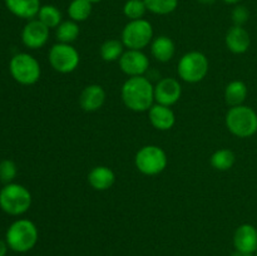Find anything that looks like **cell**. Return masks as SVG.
I'll return each instance as SVG.
<instances>
[{"mask_svg":"<svg viewBox=\"0 0 257 256\" xmlns=\"http://www.w3.org/2000/svg\"><path fill=\"white\" fill-rule=\"evenodd\" d=\"M120 97L128 109L146 112L155 104V85L145 75L131 77L123 83Z\"/></svg>","mask_w":257,"mask_h":256,"instance_id":"6da1fadb","label":"cell"},{"mask_svg":"<svg viewBox=\"0 0 257 256\" xmlns=\"http://www.w3.org/2000/svg\"><path fill=\"white\" fill-rule=\"evenodd\" d=\"M39 238V231L35 223L28 218L14 221L7 230L5 241L10 250L24 253L34 248Z\"/></svg>","mask_w":257,"mask_h":256,"instance_id":"7a4b0ae2","label":"cell"},{"mask_svg":"<svg viewBox=\"0 0 257 256\" xmlns=\"http://www.w3.org/2000/svg\"><path fill=\"white\" fill-rule=\"evenodd\" d=\"M227 130L238 138L252 137L257 132V113L245 104L231 107L226 113Z\"/></svg>","mask_w":257,"mask_h":256,"instance_id":"3957f363","label":"cell"},{"mask_svg":"<svg viewBox=\"0 0 257 256\" xmlns=\"http://www.w3.org/2000/svg\"><path fill=\"white\" fill-rule=\"evenodd\" d=\"M32 193L19 183H8L0 190V208L10 216H20L32 206Z\"/></svg>","mask_w":257,"mask_h":256,"instance_id":"277c9868","label":"cell"},{"mask_svg":"<svg viewBox=\"0 0 257 256\" xmlns=\"http://www.w3.org/2000/svg\"><path fill=\"white\" fill-rule=\"evenodd\" d=\"M210 69V62L203 53L193 50L181 57L177 65L178 77L186 83H198L205 79Z\"/></svg>","mask_w":257,"mask_h":256,"instance_id":"5b68a950","label":"cell"},{"mask_svg":"<svg viewBox=\"0 0 257 256\" xmlns=\"http://www.w3.org/2000/svg\"><path fill=\"white\" fill-rule=\"evenodd\" d=\"M9 70L15 82L22 85H33L40 79V64L33 55L18 53L10 59Z\"/></svg>","mask_w":257,"mask_h":256,"instance_id":"8992f818","label":"cell"},{"mask_svg":"<svg viewBox=\"0 0 257 256\" xmlns=\"http://www.w3.org/2000/svg\"><path fill=\"white\" fill-rule=\"evenodd\" d=\"M168 163L165 151L156 145H148L140 148L135 156V165L142 175L156 176L166 170Z\"/></svg>","mask_w":257,"mask_h":256,"instance_id":"52a82bcc","label":"cell"},{"mask_svg":"<svg viewBox=\"0 0 257 256\" xmlns=\"http://www.w3.org/2000/svg\"><path fill=\"white\" fill-rule=\"evenodd\" d=\"M120 40L127 49L143 50L153 40L152 24L146 19L130 20L123 28Z\"/></svg>","mask_w":257,"mask_h":256,"instance_id":"ba28073f","label":"cell"},{"mask_svg":"<svg viewBox=\"0 0 257 256\" xmlns=\"http://www.w3.org/2000/svg\"><path fill=\"white\" fill-rule=\"evenodd\" d=\"M48 59L53 69L62 74L74 72L80 62L78 50L72 44L65 43H57L53 45L48 54Z\"/></svg>","mask_w":257,"mask_h":256,"instance_id":"9c48e42d","label":"cell"},{"mask_svg":"<svg viewBox=\"0 0 257 256\" xmlns=\"http://www.w3.org/2000/svg\"><path fill=\"white\" fill-rule=\"evenodd\" d=\"M119 68L128 77H142L148 72L150 59L143 50L127 49L118 60Z\"/></svg>","mask_w":257,"mask_h":256,"instance_id":"30bf717a","label":"cell"},{"mask_svg":"<svg viewBox=\"0 0 257 256\" xmlns=\"http://www.w3.org/2000/svg\"><path fill=\"white\" fill-rule=\"evenodd\" d=\"M181 95H182V85L176 78H162L155 85V103L158 104L171 107L180 100Z\"/></svg>","mask_w":257,"mask_h":256,"instance_id":"8fae6325","label":"cell"},{"mask_svg":"<svg viewBox=\"0 0 257 256\" xmlns=\"http://www.w3.org/2000/svg\"><path fill=\"white\" fill-rule=\"evenodd\" d=\"M49 28L39 19H32L25 24L22 32V42L29 49H40L49 40Z\"/></svg>","mask_w":257,"mask_h":256,"instance_id":"7c38bea8","label":"cell"},{"mask_svg":"<svg viewBox=\"0 0 257 256\" xmlns=\"http://www.w3.org/2000/svg\"><path fill=\"white\" fill-rule=\"evenodd\" d=\"M233 246L236 251L256 253L257 251V228L251 223H243L236 228L233 233Z\"/></svg>","mask_w":257,"mask_h":256,"instance_id":"4fadbf2b","label":"cell"},{"mask_svg":"<svg viewBox=\"0 0 257 256\" xmlns=\"http://www.w3.org/2000/svg\"><path fill=\"white\" fill-rule=\"evenodd\" d=\"M105 102V90L99 84H89L79 95V105L85 112H95L100 109Z\"/></svg>","mask_w":257,"mask_h":256,"instance_id":"5bb4252c","label":"cell"},{"mask_svg":"<svg viewBox=\"0 0 257 256\" xmlns=\"http://www.w3.org/2000/svg\"><path fill=\"white\" fill-rule=\"evenodd\" d=\"M227 49L233 54H243L251 45V38L247 30L243 27L233 25L227 30L225 37Z\"/></svg>","mask_w":257,"mask_h":256,"instance_id":"9a60e30c","label":"cell"},{"mask_svg":"<svg viewBox=\"0 0 257 256\" xmlns=\"http://www.w3.org/2000/svg\"><path fill=\"white\" fill-rule=\"evenodd\" d=\"M148 118H150L151 124L158 131L171 130L176 123L175 112L171 109V107L158 104V103H155L148 109Z\"/></svg>","mask_w":257,"mask_h":256,"instance_id":"2e32d148","label":"cell"},{"mask_svg":"<svg viewBox=\"0 0 257 256\" xmlns=\"http://www.w3.org/2000/svg\"><path fill=\"white\" fill-rule=\"evenodd\" d=\"M10 13L20 19L32 20L38 17L42 4L40 0H4Z\"/></svg>","mask_w":257,"mask_h":256,"instance_id":"e0dca14e","label":"cell"},{"mask_svg":"<svg viewBox=\"0 0 257 256\" xmlns=\"http://www.w3.org/2000/svg\"><path fill=\"white\" fill-rule=\"evenodd\" d=\"M115 175L107 166H97L88 173V183L95 191H107L114 185Z\"/></svg>","mask_w":257,"mask_h":256,"instance_id":"ac0fdd59","label":"cell"},{"mask_svg":"<svg viewBox=\"0 0 257 256\" xmlns=\"http://www.w3.org/2000/svg\"><path fill=\"white\" fill-rule=\"evenodd\" d=\"M176 45L175 42L167 35H160L153 38L151 43V54L156 60L161 63H167L175 57Z\"/></svg>","mask_w":257,"mask_h":256,"instance_id":"d6986e66","label":"cell"},{"mask_svg":"<svg viewBox=\"0 0 257 256\" xmlns=\"http://www.w3.org/2000/svg\"><path fill=\"white\" fill-rule=\"evenodd\" d=\"M247 98V85L242 80H232L225 88V100L230 107L243 104Z\"/></svg>","mask_w":257,"mask_h":256,"instance_id":"ffe728a7","label":"cell"},{"mask_svg":"<svg viewBox=\"0 0 257 256\" xmlns=\"http://www.w3.org/2000/svg\"><path fill=\"white\" fill-rule=\"evenodd\" d=\"M93 4L89 0H72L68 5L67 13L69 19L75 23L85 22L92 14Z\"/></svg>","mask_w":257,"mask_h":256,"instance_id":"44dd1931","label":"cell"},{"mask_svg":"<svg viewBox=\"0 0 257 256\" xmlns=\"http://www.w3.org/2000/svg\"><path fill=\"white\" fill-rule=\"evenodd\" d=\"M79 25L73 20H64L55 28V38L58 43H65V44H72L79 37Z\"/></svg>","mask_w":257,"mask_h":256,"instance_id":"7402d4cb","label":"cell"},{"mask_svg":"<svg viewBox=\"0 0 257 256\" xmlns=\"http://www.w3.org/2000/svg\"><path fill=\"white\" fill-rule=\"evenodd\" d=\"M124 48L122 40L108 39L100 45L99 54L104 62H115L122 57V54L124 53Z\"/></svg>","mask_w":257,"mask_h":256,"instance_id":"603a6c76","label":"cell"},{"mask_svg":"<svg viewBox=\"0 0 257 256\" xmlns=\"http://www.w3.org/2000/svg\"><path fill=\"white\" fill-rule=\"evenodd\" d=\"M236 156L235 153L227 148H221L217 150L216 152L212 153L210 158V163L215 170L217 171H227L232 168L235 165Z\"/></svg>","mask_w":257,"mask_h":256,"instance_id":"cb8c5ba5","label":"cell"},{"mask_svg":"<svg viewBox=\"0 0 257 256\" xmlns=\"http://www.w3.org/2000/svg\"><path fill=\"white\" fill-rule=\"evenodd\" d=\"M38 19L49 29H55L63 22L62 12L55 5H42L38 13Z\"/></svg>","mask_w":257,"mask_h":256,"instance_id":"d4e9b609","label":"cell"},{"mask_svg":"<svg viewBox=\"0 0 257 256\" xmlns=\"http://www.w3.org/2000/svg\"><path fill=\"white\" fill-rule=\"evenodd\" d=\"M147 10L156 15H168L178 7V0H143Z\"/></svg>","mask_w":257,"mask_h":256,"instance_id":"484cf974","label":"cell"},{"mask_svg":"<svg viewBox=\"0 0 257 256\" xmlns=\"http://www.w3.org/2000/svg\"><path fill=\"white\" fill-rule=\"evenodd\" d=\"M147 12V7L143 0H127L123 5V14L130 20L143 19Z\"/></svg>","mask_w":257,"mask_h":256,"instance_id":"4316f807","label":"cell"},{"mask_svg":"<svg viewBox=\"0 0 257 256\" xmlns=\"http://www.w3.org/2000/svg\"><path fill=\"white\" fill-rule=\"evenodd\" d=\"M18 173L17 165L12 160H4L0 162V181L5 185L12 183Z\"/></svg>","mask_w":257,"mask_h":256,"instance_id":"83f0119b","label":"cell"},{"mask_svg":"<svg viewBox=\"0 0 257 256\" xmlns=\"http://www.w3.org/2000/svg\"><path fill=\"white\" fill-rule=\"evenodd\" d=\"M231 19H232L233 25L243 27L248 22V19H250V12H248V9L245 5L237 4L233 8L232 13H231Z\"/></svg>","mask_w":257,"mask_h":256,"instance_id":"f1b7e54d","label":"cell"},{"mask_svg":"<svg viewBox=\"0 0 257 256\" xmlns=\"http://www.w3.org/2000/svg\"><path fill=\"white\" fill-rule=\"evenodd\" d=\"M8 250H9V246H8L7 241L0 238V256H7Z\"/></svg>","mask_w":257,"mask_h":256,"instance_id":"f546056e","label":"cell"},{"mask_svg":"<svg viewBox=\"0 0 257 256\" xmlns=\"http://www.w3.org/2000/svg\"><path fill=\"white\" fill-rule=\"evenodd\" d=\"M230 256H256L255 253H247V252H241V251H233Z\"/></svg>","mask_w":257,"mask_h":256,"instance_id":"4dcf8cb0","label":"cell"},{"mask_svg":"<svg viewBox=\"0 0 257 256\" xmlns=\"http://www.w3.org/2000/svg\"><path fill=\"white\" fill-rule=\"evenodd\" d=\"M197 2L201 3V4H203V5H211V4H213V3L217 2V0H197Z\"/></svg>","mask_w":257,"mask_h":256,"instance_id":"1f68e13d","label":"cell"},{"mask_svg":"<svg viewBox=\"0 0 257 256\" xmlns=\"http://www.w3.org/2000/svg\"><path fill=\"white\" fill-rule=\"evenodd\" d=\"M223 3H226V4H231V5H237L238 3L241 2V0H222Z\"/></svg>","mask_w":257,"mask_h":256,"instance_id":"d6a6232c","label":"cell"},{"mask_svg":"<svg viewBox=\"0 0 257 256\" xmlns=\"http://www.w3.org/2000/svg\"><path fill=\"white\" fill-rule=\"evenodd\" d=\"M89 2L92 3V4H97V3H100L102 0H89Z\"/></svg>","mask_w":257,"mask_h":256,"instance_id":"836d02e7","label":"cell"},{"mask_svg":"<svg viewBox=\"0 0 257 256\" xmlns=\"http://www.w3.org/2000/svg\"><path fill=\"white\" fill-rule=\"evenodd\" d=\"M255 255H256V256H257V251H256V253H255Z\"/></svg>","mask_w":257,"mask_h":256,"instance_id":"e575fe53","label":"cell"}]
</instances>
